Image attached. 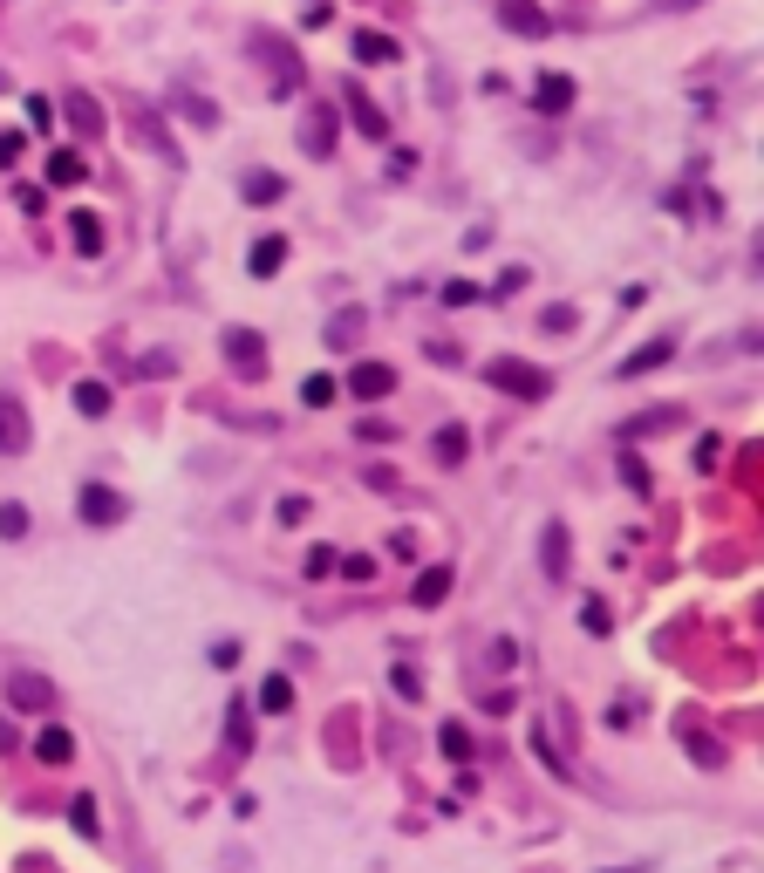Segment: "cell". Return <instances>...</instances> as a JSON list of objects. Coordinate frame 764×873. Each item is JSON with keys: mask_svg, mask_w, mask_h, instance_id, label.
Masks as SVG:
<instances>
[{"mask_svg": "<svg viewBox=\"0 0 764 873\" xmlns=\"http://www.w3.org/2000/svg\"><path fill=\"white\" fill-rule=\"evenodd\" d=\"M28 123H35V130H48V123H55V110H48V96H35V103H28Z\"/></svg>", "mask_w": 764, "mask_h": 873, "instance_id": "obj_45", "label": "cell"}, {"mask_svg": "<svg viewBox=\"0 0 764 873\" xmlns=\"http://www.w3.org/2000/svg\"><path fill=\"white\" fill-rule=\"evenodd\" d=\"M464 301H478V287L471 280H444V307H464Z\"/></svg>", "mask_w": 764, "mask_h": 873, "instance_id": "obj_40", "label": "cell"}, {"mask_svg": "<svg viewBox=\"0 0 764 873\" xmlns=\"http://www.w3.org/2000/svg\"><path fill=\"white\" fill-rule=\"evenodd\" d=\"M69 403H76V417H110L116 396H110V382H89V376H82L76 389H69Z\"/></svg>", "mask_w": 764, "mask_h": 873, "instance_id": "obj_19", "label": "cell"}, {"mask_svg": "<svg viewBox=\"0 0 764 873\" xmlns=\"http://www.w3.org/2000/svg\"><path fill=\"white\" fill-rule=\"evenodd\" d=\"M539 328H546V335H567L573 314H567V307H546V314H539Z\"/></svg>", "mask_w": 764, "mask_h": 873, "instance_id": "obj_41", "label": "cell"}, {"mask_svg": "<svg viewBox=\"0 0 764 873\" xmlns=\"http://www.w3.org/2000/svg\"><path fill=\"white\" fill-rule=\"evenodd\" d=\"M485 382H492L498 396H519V403L553 396V376H546L539 362H519V355H498V362H485Z\"/></svg>", "mask_w": 764, "mask_h": 873, "instance_id": "obj_1", "label": "cell"}, {"mask_svg": "<svg viewBox=\"0 0 764 873\" xmlns=\"http://www.w3.org/2000/svg\"><path fill=\"white\" fill-rule=\"evenodd\" d=\"M362 328H369V314H362V307L335 314V321H328V348H355V342H362Z\"/></svg>", "mask_w": 764, "mask_h": 873, "instance_id": "obj_23", "label": "cell"}, {"mask_svg": "<svg viewBox=\"0 0 764 873\" xmlns=\"http://www.w3.org/2000/svg\"><path fill=\"white\" fill-rule=\"evenodd\" d=\"M280 266H287V239H280V232L253 239V253H246V273H253V280H273Z\"/></svg>", "mask_w": 764, "mask_h": 873, "instance_id": "obj_15", "label": "cell"}, {"mask_svg": "<svg viewBox=\"0 0 764 873\" xmlns=\"http://www.w3.org/2000/svg\"><path fill=\"white\" fill-rule=\"evenodd\" d=\"M335 144H342V116H335V103H307V116H301V151L321 164V157H335Z\"/></svg>", "mask_w": 764, "mask_h": 873, "instance_id": "obj_4", "label": "cell"}, {"mask_svg": "<svg viewBox=\"0 0 764 873\" xmlns=\"http://www.w3.org/2000/svg\"><path fill=\"white\" fill-rule=\"evenodd\" d=\"M239 191H246V205H280V198H287V178H280V171H246Z\"/></svg>", "mask_w": 764, "mask_h": 873, "instance_id": "obj_18", "label": "cell"}, {"mask_svg": "<svg viewBox=\"0 0 764 873\" xmlns=\"http://www.w3.org/2000/svg\"><path fill=\"white\" fill-rule=\"evenodd\" d=\"M301 403H307V410H328V403H335V376H307L301 382Z\"/></svg>", "mask_w": 764, "mask_h": 873, "instance_id": "obj_32", "label": "cell"}, {"mask_svg": "<svg viewBox=\"0 0 764 873\" xmlns=\"http://www.w3.org/2000/svg\"><path fill=\"white\" fill-rule=\"evenodd\" d=\"M76 505H82V526H96V532H110L116 519H123V498H116L110 485H82Z\"/></svg>", "mask_w": 764, "mask_h": 873, "instance_id": "obj_8", "label": "cell"}, {"mask_svg": "<svg viewBox=\"0 0 764 873\" xmlns=\"http://www.w3.org/2000/svg\"><path fill=\"white\" fill-rule=\"evenodd\" d=\"M444 594H451V567H423L417 587H410V601H417V608H437Z\"/></svg>", "mask_w": 764, "mask_h": 873, "instance_id": "obj_22", "label": "cell"}, {"mask_svg": "<svg viewBox=\"0 0 764 873\" xmlns=\"http://www.w3.org/2000/svg\"><path fill=\"white\" fill-rule=\"evenodd\" d=\"M0 751H14V730H7V723H0Z\"/></svg>", "mask_w": 764, "mask_h": 873, "instance_id": "obj_46", "label": "cell"}, {"mask_svg": "<svg viewBox=\"0 0 764 873\" xmlns=\"http://www.w3.org/2000/svg\"><path fill=\"white\" fill-rule=\"evenodd\" d=\"M219 355H226V369L239 382L267 376V335H253V328H226V335H219Z\"/></svg>", "mask_w": 764, "mask_h": 873, "instance_id": "obj_3", "label": "cell"}, {"mask_svg": "<svg viewBox=\"0 0 764 873\" xmlns=\"http://www.w3.org/2000/svg\"><path fill=\"white\" fill-rule=\"evenodd\" d=\"M28 437H35V430H28V410H21V396H14V389H0V451H7V457H21V451H28Z\"/></svg>", "mask_w": 764, "mask_h": 873, "instance_id": "obj_7", "label": "cell"}, {"mask_svg": "<svg viewBox=\"0 0 764 873\" xmlns=\"http://www.w3.org/2000/svg\"><path fill=\"white\" fill-rule=\"evenodd\" d=\"M389 389H396V369H389V362H355V369H348V396H362V403H376Z\"/></svg>", "mask_w": 764, "mask_h": 873, "instance_id": "obj_10", "label": "cell"}, {"mask_svg": "<svg viewBox=\"0 0 764 873\" xmlns=\"http://www.w3.org/2000/svg\"><path fill=\"white\" fill-rule=\"evenodd\" d=\"M226 744L239 751V758L253 751V723H246V703H232V717H226Z\"/></svg>", "mask_w": 764, "mask_h": 873, "instance_id": "obj_29", "label": "cell"}, {"mask_svg": "<svg viewBox=\"0 0 764 873\" xmlns=\"http://www.w3.org/2000/svg\"><path fill=\"white\" fill-rule=\"evenodd\" d=\"M62 116L76 123V137H89V144L103 137V110H96V96H82V89H69V96H62Z\"/></svg>", "mask_w": 764, "mask_h": 873, "instance_id": "obj_14", "label": "cell"}, {"mask_svg": "<svg viewBox=\"0 0 764 873\" xmlns=\"http://www.w3.org/2000/svg\"><path fill=\"white\" fill-rule=\"evenodd\" d=\"M7 703H14V710H48V703H55V689H48V676L21 669V676H7Z\"/></svg>", "mask_w": 764, "mask_h": 873, "instance_id": "obj_12", "label": "cell"}, {"mask_svg": "<svg viewBox=\"0 0 764 873\" xmlns=\"http://www.w3.org/2000/svg\"><path fill=\"white\" fill-rule=\"evenodd\" d=\"M355 437H362V444H389L396 423H389V417H362V423H355Z\"/></svg>", "mask_w": 764, "mask_h": 873, "instance_id": "obj_36", "label": "cell"}, {"mask_svg": "<svg viewBox=\"0 0 764 873\" xmlns=\"http://www.w3.org/2000/svg\"><path fill=\"white\" fill-rule=\"evenodd\" d=\"M533 110L539 116H567L573 110V76H539L533 82Z\"/></svg>", "mask_w": 764, "mask_h": 873, "instance_id": "obj_13", "label": "cell"}, {"mask_svg": "<svg viewBox=\"0 0 764 873\" xmlns=\"http://www.w3.org/2000/svg\"><path fill=\"white\" fill-rule=\"evenodd\" d=\"M21 144H28V137H21V130H0V171H7V164H14V157H21Z\"/></svg>", "mask_w": 764, "mask_h": 873, "instance_id": "obj_43", "label": "cell"}, {"mask_svg": "<svg viewBox=\"0 0 764 873\" xmlns=\"http://www.w3.org/2000/svg\"><path fill=\"white\" fill-rule=\"evenodd\" d=\"M137 137H144V151H171V137L157 130V116H151V110H137Z\"/></svg>", "mask_w": 764, "mask_h": 873, "instance_id": "obj_35", "label": "cell"}, {"mask_svg": "<svg viewBox=\"0 0 764 873\" xmlns=\"http://www.w3.org/2000/svg\"><path fill=\"white\" fill-rule=\"evenodd\" d=\"M437 744H444V758H451V764L471 758V730H464V723H444V730H437Z\"/></svg>", "mask_w": 764, "mask_h": 873, "instance_id": "obj_30", "label": "cell"}, {"mask_svg": "<svg viewBox=\"0 0 764 873\" xmlns=\"http://www.w3.org/2000/svg\"><path fill=\"white\" fill-rule=\"evenodd\" d=\"M669 355H676V335H655V342H642L635 355H628V362H621V369H614V376H621V382H635V376H649V369H662Z\"/></svg>", "mask_w": 764, "mask_h": 873, "instance_id": "obj_11", "label": "cell"}, {"mask_svg": "<svg viewBox=\"0 0 764 873\" xmlns=\"http://www.w3.org/2000/svg\"><path fill=\"white\" fill-rule=\"evenodd\" d=\"M580 628H587V635H608V628H614V614H608V601H601V594H587V601H580Z\"/></svg>", "mask_w": 764, "mask_h": 873, "instance_id": "obj_28", "label": "cell"}, {"mask_svg": "<svg viewBox=\"0 0 764 873\" xmlns=\"http://www.w3.org/2000/svg\"><path fill=\"white\" fill-rule=\"evenodd\" d=\"M69 826H76L82 839H96V833H103V819H96V798H76V805H69Z\"/></svg>", "mask_w": 764, "mask_h": 873, "instance_id": "obj_33", "label": "cell"}, {"mask_svg": "<svg viewBox=\"0 0 764 873\" xmlns=\"http://www.w3.org/2000/svg\"><path fill=\"white\" fill-rule=\"evenodd\" d=\"M69 239H76V253H103V226H96V212H69Z\"/></svg>", "mask_w": 764, "mask_h": 873, "instance_id": "obj_24", "label": "cell"}, {"mask_svg": "<svg viewBox=\"0 0 764 873\" xmlns=\"http://www.w3.org/2000/svg\"><path fill=\"white\" fill-rule=\"evenodd\" d=\"M253 55H260V62H267V76H273V96H294V89H301V82H307V69H301V55H294V48H287V41H273L267 28H253Z\"/></svg>", "mask_w": 764, "mask_h": 873, "instance_id": "obj_2", "label": "cell"}, {"mask_svg": "<svg viewBox=\"0 0 764 873\" xmlns=\"http://www.w3.org/2000/svg\"><path fill=\"white\" fill-rule=\"evenodd\" d=\"M35 758L41 764H69V758H76V737H69L62 723H48V730L35 737Z\"/></svg>", "mask_w": 764, "mask_h": 873, "instance_id": "obj_21", "label": "cell"}, {"mask_svg": "<svg viewBox=\"0 0 764 873\" xmlns=\"http://www.w3.org/2000/svg\"><path fill=\"white\" fill-rule=\"evenodd\" d=\"M355 62H369V69L389 62V69H396V62H403V41L382 35V28H355Z\"/></svg>", "mask_w": 764, "mask_h": 873, "instance_id": "obj_9", "label": "cell"}, {"mask_svg": "<svg viewBox=\"0 0 764 873\" xmlns=\"http://www.w3.org/2000/svg\"><path fill=\"white\" fill-rule=\"evenodd\" d=\"M307 512H314V505H307V498H280V526H301Z\"/></svg>", "mask_w": 764, "mask_h": 873, "instance_id": "obj_42", "label": "cell"}, {"mask_svg": "<svg viewBox=\"0 0 764 873\" xmlns=\"http://www.w3.org/2000/svg\"><path fill=\"white\" fill-rule=\"evenodd\" d=\"M498 28H512L519 41H546L553 35V14L539 0H498Z\"/></svg>", "mask_w": 764, "mask_h": 873, "instance_id": "obj_6", "label": "cell"}, {"mask_svg": "<svg viewBox=\"0 0 764 873\" xmlns=\"http://www.w3.org/2000/svg\"><path fill=\"white\" fill-rule=\"evenodd\" d=\"M260 710H267V717H287V710H294V683H287V676H267V683H260Z\"/></svg>", "mask_w": 764, "mask_h": 873, "instance_id": "obj_25", "label": "cell"}, {"mask_svg": "<svg viewBox=\"0 0 764 873\" xmlns=\"http://www.w3.org/2000/svg\"><path fill=\"white\" fill-rule=\"evenodd\" d=\"M717 457H724V444H717V437H696V464H703V471H710Z\"/></svg>", "mask_w": 764, "mask_h": 873, "instance_id": "obj_44", "label": "cell"}, {"mask_svg": "<svg viewBox=\"0 0 764 873\" xmlns=\"http://www.w3.org/2000/svg\"><path fill=\"white\" fill-rule=\"evenodd\" d=\"M567 560H573L567 526H546V532H539V567L553 573V580H567Z\"/></svg>", "mask_w": 764, "mask_h": 873, "instance_id": "obj_16", "label": "cell"}, {"mask_svg": "<svg viewBox=\"0 0 764 873\" xmlns=\"http://www.w3.org/2000/svg\"><path fill=\"white\" fill-rule=\"evenodd\" d=\"M82 178H89V164H82L76 151H55V157H48V185H82Z\"/></svg>", "mask_w": 764, "mask_h": 873, "instance_id": "obj_26", "label": "cell"}, {"mask_svg": "<svg viewBox=\"0 0 764 873\" xmlns=\"http://www.w3.org/2000/svg\"><path fill=\"white\" fill-rule=\"evenodd\" d=\"M171 110H178V116H191V123H205V130L219 123V110H212L205 96H191V89H171Z\"/></svg>", "mask_w": 764, "mask_h": 873, "instance_id": "obj_27", "label": "cell"}, {"mask_svg": "<svg viewBox=\"0 0 764 873\" xmlns=\"http://www.w3.org/2000/svg\"><path fill=\"white\" fill-rule=\"evenodd\" d=\"M676 423H683V410H669V403H662V410H642L635 423H621V444H635V437H655V430H676Z\"/></svg>", "mask_w": 764, "mask_h": 873, "instance_id": "obj_20", "label": "cell"}, {"mask_svg": "<svg viewBox=\"0 0 764 873\" xmlns=\"http://www.w3.org/2000/svg\"><path fill=\"white\" fill-rule=\"evenodd\" d=\"M28 532V505H0V539H21Z\"/></svg>", "mask_w": 764, "mask_h": 873, "instance_id": "obj_37", "label": "cell"}, {"mask_svg": "<svg viewBox=\"0 0 764 873\" xmlns=\"http://www.w3.org/2000/svg\"><path fill=\"white\" fill-rule=\"evenodd\" d=\"M342 110H348V123H355L369 144H389V116L376 110V96H369L362 82H342Z\"/></svg>", "mask_w": 764, "mask_h": 873, "instance_id": "obj_5", "label": "cell"}, {"mask_svg": "<svg viewBox=\"0 0 764 873\" xmlns=\"http://www.w3.org/2000/svg\"><path fill=\"white\" fill-rule=\"evenodd\" d=\"M335 567H342L348 580H376V560H369V553H342Z\"/></svg>", "mask_w": 764, "mask_h": 873, "instance_id": "obj_38", "label": "cell"}, {"mask_svg": "<svg viewBox=\"0 0 764 873\" xmlns=\"http://www.w3.org/2000/svg\"><path fill=\"white\" fill-rule=\"evenodd\" d=\"M328 573H335V546H314L307 553V580H328Z\"/></svg>", "mask_w": 764, "mask_h": 873, "instance_id": "obj_39", "label": "cell"}, {"mask_svg": "<svg viewBox=\"0 0 764 873\" xmlns=\"http://www.w3.org/2000/svg\"><path fill=\"white\" fill-rule=\"evenodd\" d=\"M389 683H396V696H403V703H417V696H423V683H417V669H410V662H396V669H389Z\"/></svg>", "mask_w": 764, "mask_h": 873, "instance_id": "obj_34", "label": "cell"}, {"mask_svg": "<svg viewBox=\"0 0 764 873\" xmlns=\"http://www.w3.org/2000/svg\"><path fill=\"white\" fill-rule=\"evenodd\" d=\"M430 457H437V464H444V471H458L464 457H471V437H464L458 423H444V430H437V437H430Z\"/></svg>", "mask_w": 764, "mask_h": 873, "instance_id": "obj_17", "label": "cell"}, {"mask_svg": "<svg viewBox=\"0 0 764 873\" xmlns=\"http://www.w3.org/2000/svg\"><path fill=\"white\" fill-rule=\"evenodd\" d=\"M621 478H628V492H655V478H649V464H642V457L628 451V444H621Z\"/></svg>", "mask_w": 764, "mask_h": 873, "instance_id": "obj_31", "label": "cell"}]
</instances>
